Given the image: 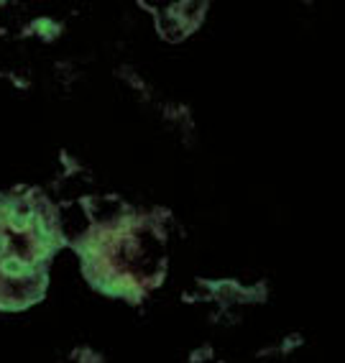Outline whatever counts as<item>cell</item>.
I'll use <instances>...</instances> for the list:
<instances>
[{"label": "cell", "instance_id": "6da1fadb", "mask_svg": "<svg viewBox=\"0 0 345 363\" xmlns=\"http://www.w3.org/2000/svg\"><path fill=\"white\" fill-rule=\"evenodd\" d=\"M95 292L141 305L169 272V213L120 205L67 240Z\"/></svg>", "mask_w": 345, "mask_h": 363}, {"label": "cell", "instance_id": "7a4b0ae2", "mask_svg": "<svg viewBox=\"0 0 345 363\" xmlns=\"http://www.w3.org/2000/svg\"><path fill=\"white\" fill-rule=\"evenodd\" d=\"M67 240L62 213L44 189H0V312L44 302L52 261Z\"/></svg>", "mask_w": 345, "mask_h": 363}, {"label": "cell", "instance_id": "3957f363", "mask_svg": "<svg viewBox=\"0 0 345 363\" xmlns=\"http://www.w3.org/2000/svg\"><path fill=\"white\" fill-rule=\"evenodd\" d=\"M62 363H105V361L98 356V353H95V350L82 348V345H79V348L69 350V353H67V358Z\"/></svg>", "mask_w": 345, "mask_h": 363}]
</instances>
